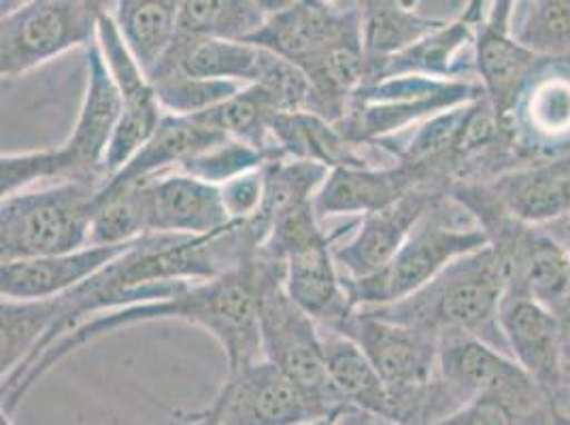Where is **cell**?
Returning <instances> with one entry per match:
<instances>
[{"label":"cell","instance_id":"7402d4cb","mask_svg":"<svg viewBox=\"0 0 570 425\" xmlns=\"http://www.w3.org/2000/svg\"><path fill=\"white\" fill-rule=\"evenodd\" d=\"M420 186L432 184H428L417 168L403 162L375 168H334L313 205L320 221L334 215L364 217L399 202Z\"/></svg>","mask_w":570,"mask_h":425},{"label":"cell","instance_id":"60d3db41","mask_svg":"<svg viewBox=\"0 0 570 425\" xmlns=\"http://www.w3.org/2000/svg\"><path fill=\"white\" fill-rule=\"evenodd\" d=\"M341 417H343V415H341ZM341 417H328V419H322V422L311 425H338V419H341Z\"/></svg>","mask_w":570,"mask_h":425},{"label":"cell","instance_id":"cb8c5ba5","mask_svg":"<svg viewBox=\"0 0 570 425\" xmlns=\"http://www.w3.org/2000/svg\"><path fill=\"white\" fill-rule=\"evenodd\" d=\"M219 130L207 123L200 116L179 118V116H165L158 130L151 139L142 145L139 154L111 177L102 188L119 189L145 181L158 175L179 172V168L190 162L198 154L215 147L224 141Z\"/></svg>","mask_w":570,"mask_h":425},{"label":"cell","instance_id":"9c48e42d","mask_svg":"<svg viewBox=\"0 0 570 425\" xmlns=\"http://www.w3.org/2000/svg\"><path fill=\"white\" fill-rule=\"evenodd\" d=\"M109 7L114 4L95 0H32L16 4V9L2 7V81L24 77L69 49L90 48Z\"/></svg>","mask_w":570,"mask_h":425},{"label":"cell","instance_id":"8fae6325","mask_svg":"<svg viewBox=\"0 0 570 425\" xmlns=\"http://www.w3.org/2000/svg\"><path fill=\"white\" fill-rule=\"evenodd\" d=\"M247 41L303 69L336 46L362 41V4L324 0L279 2L261 32Z\"/></svg>","mask_w":570,"mask_h":425},{"label":"cell","instance_id":"d4e9b609","mask_svg":"<svg viewBox=\"0 0 570 425\" xmlns=\"http://www.w3.org/2000/svg\"><path fill=\"white\" fill-rule=\"evenodd\" d=\"M432 425H562L551 394L520 370Z\"/></svg>","mask_w":570,"mask_h":425},{"label":"cell","instance_id":"30bf717a","mask_svg":"<svg viewBox=\"0 0 570 425\" xmlns=\"http://www.w3.org/2000/svg\"><path fill=\"white\" fill-rule=\"evenodd\" d=\"M215 398L219 425H311L347 413L311 396L266 359L228 375Z\"/></svg>","mask_w":570,"mask_h":425},{"label":"cell","instance_id":"ac0fdd59","mask_svg":"<svg viewBox=\"0 0 570 425\" xmlns=\"http://www.w3.org/2000/svg\"><path fill=\"white\" fill-rule=\"evenodd\" d=\"M500 330L511 357L549 394L560 389L558 317L509 279L499 310Z\"/></svg>","mask_w":570,"mask_h":425},{"label":"cell","instance_id":"603a6c76","mask_svg":"<svg viewBox=\"0 0 570 425\" xmlns=\"http://www.w3.org/2000/svg\"><path fill=\"white\" fill-rule=\"evenodd\" d=\"M334 233L285 261V291L320 328L334 330L352 313L345 279L333 254Z\"/></svg>","mask_w":570,"mask_h":425},{"label":"cell","instance_id":"4dcf8cb0","mask_svg":"<svg viewBox=\"0 0 570 425\" xmlns=\"http://www.w3.org/2000/svg\"><path fill=\"white\" fill-rule=\"evenodd\" d=\"M509 34L543 60H570V0L511 2Z\"/></svg>","mask_w":570,"mask_h":425},{"label":"cell","instance_id":"5bb4252c","mask_svg":"<svg viewBox=\"0 0 570 425\" xmlns=\"http://www.w3.org/2000/svg\"><path fill=\"white\" fill-rule=\"evenodd\" d=\"M443 191L448 189L420 186L409 191L399 202L356 219L334 240V260L341 275L347 281H362L380 275L401 251L404 240L424 217L428 207Z\"/></svg>","mask_w":570,"mask_h":425},{"label":"cell","instance_id":"e0dca14e","mask_svg":"<svg viewBox=\"0 0 570 425\" xmlns=\"http://www.w3.org/2000/svg\"><path fill=\"white\" fill-rule=\"evenodd\" d=\"M481 186L511 219L543 228L570 215V154L523 162Z\"/></svg>","mask_w":570,"mask_h":425},{"label":"cell","instance_id":"7a4b0ae2","mask_svg":"<svg viewBox=\"0 0 570 425\" xmlns=\"http://www.w3.org/2000/svg\"><path fill=\"white\" fill-rule=\"evenodd\" d=\"M509 275L507 256L494 245H488L452 261L441 275L401 303L364 310L387 322L428 332L439 340L473 336L511 357L499 322L500 300Z\"/></svg>","mask_w":570,"mask_h":425},{"label":"cell","instance_id":"836d02e7","mask_svg":"<svg viewBox=\"0 0 570 425\" xmlns=\"http://www.w3.org/2000/svg\"><path fill=\"white\" fill-rule=\"evenodd\" d=\"M149 83L154 86L165 113L179 118L207 113L245 88L235 81L203 79L184 71L168 72Z\"/></svg>","mask_w":570,"mask_h":425},{"label":"cell","instance_id":"277c9868","mask_svg":"<svg viewBox=\"0 0 570 425\" xmlns=\"http://www.w3.org/2000/svg\"><path fill=\"white\" fill-rule=\"evenodd\" d=\"M354 340L390 389L394 425H432L450 415L436 380L441 340L356 308L334 328Z\"/></svg>","mask_w":570,"mask_h":425},{"label":"cell","instance_id":"2e32d148","mask_svg":"<svg viewBox=\"0 0 570 425\" xmlns=\"http://www.w3.org/2000/svg\"><path fill=\"white\" fill-rule=\"evenodd\" d=\"M511 2H479L475 20V72L499 118H509L543 58L509 34Z\"/></svg>","mask_w":570,"mask_h":425},{"label":"cell","instance_id":"8d00e7d4","mask_svg":"<svg viewBox=\"0 0 570 425\" xmlns=\"http://www.w3.org/2000/svg\"><path fill=\"white\" fill-rule=\"evenodd\" d=\"M560 340H558V364H560V389H570V305L558 315Z\"/></svg>","mask_w":570,"mask_h":425},{"label":"cell","instance_id":"f1b7e54d","mask_svg":"<svg viewBox=\"0 0 570 425\" xmlns=\"http://www.w3.org/2000/svg\"><path fill=\"white\" fill-rule=\"evenodd\" d=\"M111 16L126 48L149 79L177 37L179 0H119Z\"/></svg>","mask_w":570,"mask_h":425},{"label":"cell","instance_id":"d6986e66","mask_svg":"<svg viewBox=\"0 0 570 425\" xmlns=\"http://www.w3.org/2000/svg\"><path fill=\"white\" fill-rule=\"evenodd\" d=\"M476 9L479 2H466L460 18L441 26L415 46L383 62L366 86L390 77L479 81L475 72Z\"/></svg>","mask_w":570,"mask_h":425},{"label":"cell","instance_id":"4316f807","mask_svg":"<svg viewBox=\"0 0 570 425\" xmlns=\"http://www.w3.org/2000/svg\"><path fill=\"white\" fill-rule=\"evenodd\" d=\"M322 330V343L326 354L328 375L338 398L350 411L394 425V404L387 385L380 377L377 368L357 347L354 340L341 332Z\"/></svg>","mask_w":570,"mask_h":425},{"label":"cell","instance_id":"4fadbf2b","mask_svg":"<svg viewBox=\"0 0 570 425\" xmlns=\"http://www.w3.org/2000/svg\"><path fill=\"white\" fill-rule=\"evenodd\" d=\"M504 126L522 165L570 154V60H543Z\"/></svg>","mask_w":570,"mask_h":425},{"label":"cell","instance_id":"5b68a950","mask_svg":"<svg viewBox=\"0 0 570 425\" xmlns=\"http://www.w3.org/2000/svg\"><path fill=\"white\" fill-rule=\"evenodd\" d=\"M488 245L490 238L475 217L443 191L380 275L362 281L343 277L352 307L356 310L401 303L441 275L452 261Z\"/></svg>","mask_w":570,"mask_h":425},{"label":"cell","instance_id":"f35d334b","mask_svg":"<svg viewBox=\"0 0 570 425\" xmlns=\"http://www.w3.org/2000/svg\"><path fill=\"white\" fill-rule=\"evenodd\" d=\"M556 413L562 425H570V389H558L551 394Z\"/></svg>","mask_w":570,"mask_h":425},{"label":"cell","instance_id":"ffe728a7","mask_svg":"<svg viewBox=\"0 0 570 425\" xmlns=\"http://www.w3.org/2000/svg\"><path fill=\"white\" fill-rule=\"evenodd\" d=\"M132 245L135 240L126 245H88L62 256L2 264V300H46L62 296L92 279L96 273L118 260Z\"/></svg>","mask_w":570,"mask_h":425},{"label":"cell","instance_id":"f546056e","mask_svg":"<svg viewBox=\"0 0 570 425\" xmlns=\"http://www.w3.org/2000/svg\"><path fill=\"white\" fill-rule=\"evenodd\" d=\"M279 2L266 0H184L177 34L191 41H247L271 18Z\"/></svg>","mask_w":570,"mask_h":425},{"label":"cell","instance_id":"52a82bcc","mask_svg":"<svg viewBox=\"0 0 570 425\" xmlns=\"http://www.w3.org/2000/svg\"><path fill=\"white\" fill-rule=\"evenodd\" d=\"M258 324L262 357L307 394L341 411L326 366L322 330L285 291V264L258 258Z\"/></svg>","mask_w":570,"mask_h":425},{"label":"cell","instance_id":"7c38bea8","mask_svg":"<svg viewBox=\"0 0 570 425\" xmlns=\"http://www.w3.org/2000/svg\"><path fill=\"white\" fill-rule=\"evenodd\" d=\"M96 41L121 98V116L105 158V172L111 179L139 154L167 113L147 75L126 48L111 11L100 18Z\"/></svg>","mask_w":570,"mask_h":425},{"label":"cell","instance_id":"3957f363","mask_svg":"<svg viewBox=\"0 0 570 425\" xmlns=\"http://www.w3.org/2000/svg\"><path fill=\"white\" fill-rule=\"evenodd\" d=\"M121 116V98L105 65L98 41L88 48V86L69 139L49 149L2 154L0 194L11 196L35 186L65 181L107 184L105 158Z\"/></svg>","mask_w":570,"mask_h":425},{"label":"cell","instance_id":"74e56055","mask_svg":"<svg viewBox=\"0 0 570 425\" xmlns=\"http://www.w3.org/2000/svg\"><path fill=\"white\" fill-rule=\"evenodd\" d=\"M543 230L567 251L570 260V215L549 224V226H543Z\"/></svg>","mask_w":570,"mask_h":425},{"label":"cell","instance_id":"1f68e13d","mask_svg":"<svg viewBox=\"0 0 570 425\" xmlns=\"http://www.w3.org/2000/svg\"><path fill=\"white\" fill-rule=\"evenodd\" d=\"M277 113L284 111L277 107L273 96L262 90L261 86H245L238 95L228 98L219 107L200 113V118L212 123L224 137L261 149L271 162L279 158L271 139V126Z\"/></svg>","mask_w":570,"mask_h":425},{"label":"cell","instance_id":"d590c367","mask_svg":"<svg viewBox=\"0 0 570 425\" xmlns=\"http://www.w3.org/2000/svg\"><path fill=\"white\" fill-rule=\"evenodd\" d=\"M219 191H222V202L230 221L252 219L256 212L261 211L262 198H264V166L224 184Z\"/></svg>","mask_w":570,"mask_h":425},{"label":"cell","instance_id":"e575fe53","mask_svg":"<svg viewBox=\"0 0 570 425\" xmlns=\"http://www.w3.org/2000/svg\"><path fill=\"white\" fill-rule=\"evenodd\" d=\"M266 162H268V156L262 154L261 149L247 142L224 139L212 149L191 158L190 162L179 168V172H186L200 181L222 188L224 184L237 179L245 172L258 170Z\"/></svg>","mask_w":570,"mask_h":425},{"label":"cell","instance_id":"ab89813d","mask_svg":"<svg viewBox=\"0 0 570 425\" xmlns=\"http://www.w3.org/2000/svg\"><path fill=\"white\" fill-rule=\"evenodd\" d=\"M219 415H222V408H219V402L215 398L214 404L205 413L196 415V419L190 422V425H219Z\"/></svg>","mask_w":570,"mask_h":425},{"label":"cell","instance_id":"9a60e30c","mask_svg":"<svg viewBox=\"0 0 570 425\" xmlns=\"http://www.w3.org/2000/svg\"><path fill=\"white\" fill-rule=\"evenodd\" d=\"M130 186H137L141 196L147 237H207L233 224L219 188L186 172H167Z\"/></svg>","mask_w":570,"mask_h":425},{"label":"cell","instance_id":"d6a6232c","mask_svg":"<svg viewBox=\"0 0 570 425\" xmlns=\"http://www.w3.org/2000/svg\"><path fill=\"white\" fill-rule=\"evenodd\" d=\"M53 298L2 300L0 307V370L2 378L22 366L53 324Z\"/></svg>","mask_w":570,"mask_h":425},{"label":"cell","instance_id":"484cf974","mask_svg":"<svg viewBox=\"0 0 570 425\" xmlns=\"http://www.w3.org/2000/svg\"><path fill=\"white\" fill-rule=\"evenodd\" d=\"M362 4V48L366 56V81L383 62L399 56L404 49L415 46L430 32L452 22L455 18L430 16L422 4L392 2V0H368ZM362 86V88H364ZM360 88V90H362Z\"/></svg>","mask_w":570,"mask_h":425},{"label":"cell","instance_id":"6da1fadb","mask_svg":"<svg viewBox=\"0 0 570 425\" xmlns=\"http://www.w3.org/2000/svg\"><path fill=\"white\" fill-rule=\"evenodd\" d=\"M258 258L238 268L237 273L190 285L186 291L167 300L119 308L86 322L51 345L18 383L0 392L2 413L13 415L18 404L24 401L39 378L46 377L58 362L69 357L79 347L92 343L102 334L147 322L179 319L209 332L226 355L228 375H237L243 368L261 362L264 357L258 324Z\"/></svg>","mask_w":570,"mask_h":425},{"label":"cell","instance_id":"8992f818","mask_svg":"<svg viewBox=\"0 0 570 425\" xmlns=\"http://www.w3.org/2000/svg\"><path fill=\"white\" fill-rule=\"evenodd\" d=\"M100 188L98 181H65L4 196L0 261L37 260L88 247Z\"/></svg>","mask_w":570,"mask_h":425},{"label":"cell","instance_id":"83f0119b","mask_svg":"<svg viewBox=\"0 0 570 425\" xmlns=\"http://www.w3.org/2000/svg\"><path fill=\"white\" fill-rule=\"evenodd\" d=\"M522 366L473 336H450L441 340L436 377L460 411L481 392L518 375Z\"/></svg>","mask_w":570,"mask_h":425},{"label":"cell","instance_id":"ba28073f","mask_svg":"<svg viewBox=\"0 0 570 425\" xmlns=\"http://www.w3.org/2000/svg\"><path fill=\"white\" fill-rule=\"evenodd\" d=\"M481 95L479 81L390 77L364 86L336 128L360 147L399 141L428 119Z\"/></svg>","mask_w":570,"mask_h":425},{"label":"cell","instance_id":"44dd1931","mask_svg":"<svg viewBox=\"0 0 570 425\" xmlns=\"http://www.w3.org/2000/svg\"><path fill=\"white\" fill-rule=\"evenodd\" d=\"M271 139L279 158L315 162L328 170L383 166L377 158L396 165V160L380 147L354 145L336 128V123L309 111L277 113L271 126Z\"/></svg>","mask_w":570,"mask_h":425}]
</instances>
